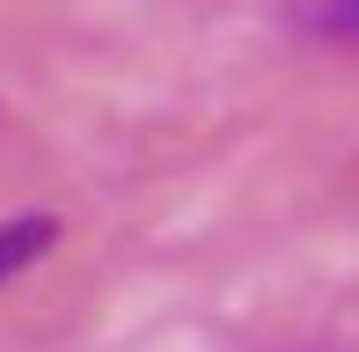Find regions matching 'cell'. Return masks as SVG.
I'll use <instances>...</instances> for the list:
<instances>
[{"label": "cell", "mask_w": 359, "mask_h": 352, "mask_svg": "<svg viewBox=\"0 0 359 352\" xmlns=\"http://www.w3.org/2000/svg\"><path fill=\"white\" fill-rule=\"evenodd\" d=\"M52 235H59V228H52L44 213H15V220H0V286H8L15 271L37 264L44 250H52Z\"/></svg>", "instance_id": "cell-1"}, {"label": "cell", "mask_w": 359, "mask_h": 352, "mask_svg": "<svg viewBox=\"0 0 359 352\" xmlns=\"http://www.w3.org/2000/svg\"><path fill=\"white\" fill-rule=\"evenodd\" d=\"M330 37H345V44H359V0H323V15H316Z\"/></svg>", "instance_id": "cell-2"}]
</instances>
